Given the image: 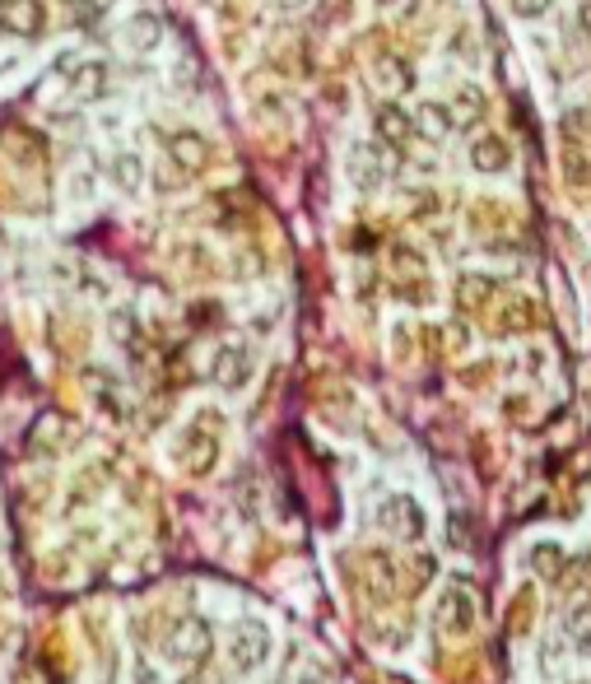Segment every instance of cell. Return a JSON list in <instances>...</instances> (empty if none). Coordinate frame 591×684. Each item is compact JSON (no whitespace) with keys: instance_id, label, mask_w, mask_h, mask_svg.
Wrapping results in <instances>:
<instances>
[{"instance_id":"cell-4","label":"cell","mask_w":591,"mask_h":684,"mask_svg":"<svg viewBox=\"0 0 591 684\" xmlns=\"http://www.w3.org/2000/svg\"><path fill=\"white\" fill-rule=\"evenodd\" d=\"M471 168L475 173H508L512 168V145L503 140V135H480L471 145Z\"/></svg>"},{"instance_id":"cell-9","label":"cell","mask_w":591,"mask_h":684,"mask_svg":"<svg viewBox=\"0 0 591 684\" xmlns=\"http://www.w3.org/2000/svg\"><path fill=\"white\" fill-rule=\"evenodd\" d=\"M377 84H387L391 94H405V89L415 84V75H410V66H405L401 56L382 52V56H377Z\"/></svg>"},{"instance_id":"cell-3","label":"cell","mask_w":591,"mask_h":684,"mask_svg":"<svg viewBox=\"0 0 591 684\" xmlns=\"http://www.w3.org/2000/svg\"><path fill=\"white\" fill-rule=\"evenodd\" d=\"M168 159L182 168V173H201L205 163H210V140L205 135H196V131H177V135H168Z\"/></svg>"},{"instance_id":"cell-13","label":"cell","mask_w":591,"mask_h":684,"mask_svg":"<svg viewBox=\"0 0 591 684\" xmlns=\"http://www.w3.org/2000/svg\"><path fill=\"white\" fill-rule=\"evenodd\" d=\"M517 19H545L554 10V0H508Z\"/></svg>"},{"instance_id":"cell-11","label":"cell","mask_w":591,"mask_h":684,"mask_svg":"<svg viewBox=\"0 0 591 684\" xmlns=\"http://www.w3.org/2000/svg\"><path fill=\"white\" fill-rule=\"evenodd\" d=\"M112 177H117L121 191H140L145 168H140V159H135V154H117V159H112Z\"/></svg>"},{"instance_id":"cell-2","label":"cell","mask_w":591,"mask_h":684,"mask_svg":"<svg viewBox=\"0 0 591 684\" xmlns=\"http://www.w3.org/2000/svg\"><path fill=\"white\" fill-rule=\"evenodd\" d=\"M373 126H377V140H382L387 149H405L410 140H415V117H410L405 108H396V103H382Z\"/></svg>"},{"instance_id":"cell-12","label":"cell","mask_w":591,"mask_h":684,"mask_svg":"<svg viewBox=\"0 0 591 684\" xmlns=\"http://www.w3.org/2000/svg\"><path fill=\"white\" fill-rule=\"evenodd\" d=\"M242 377H247V349H224V354H219V382H224V387H238Z\"/></svg>"},{"instance_id":"cell-15","label":"cell","mask_w":591,"mask_h":684,"mask_svg":"<svg viewBox=\"0 0 591 684\" xmlns=\"http://www.w3.org/2000/svg\"><path fill=\"white\" fill-rule=\"evenodd\" d=\"M578 28L591 38V0H578Z\"/></svg>"},{"instance_id":"cell-14","label":"cell","mask_w":591,"mask_h":684,"mask_svg":"<svg viewBox=\"0 0 591 684\" xmlns=\"http://www.w3.org/2000/svg\"><path fill=\"white\" fill-rule=\"evenodd\" d=\"M377 10H382V14H396V19H405V14L415 10V0H377Z\"/></svg>"},{"instance_id":"cell-5","label":"cell","mask_w":591,"mask_h":684,"mask_svg":"<svg viewBox=\"0 0 591 684\" xmlns=\"http://www.w3.org/2000/svg\"><path fill=\"white\" fill-rule=\"evenodd\" d=\"M0 24L10 33H42L47 14H42L38 0H0Z\"/></svg>"},{"instance_id":"cell-10","label":"cell","mask_w":591,"mask_h":684,"mask_svg":"<svg viewBox=\"0 0 591 684\" xmlns=\"http://www.w3.org/2000/svg\"><path fill=\"white\" fill-rule=\"evenodd\" d=\"M452 117H457V126H475L484 117V94L475 84H461L457 94H452Z\"/></svg>"},{"instance_id":"cell-6","label":"cell","mask_w":591,"mask_h":684,"mask_svg":"<svg viewBox=\"0 0 591 684\" xmlns=\"http://www.w3.org/2000/svg\"><path fill=\"white\" fill-rule=\"evenodd\" d=\"M457 131V117H452V108L447 103H419L415 112V135H424V140H447V135Z\"/></svg>"},{"instance_id":"cell-7","label":"cell","mask_w":591,"mask_h":684,"mask_svg":"<svg viewBox=\"0 0 591 684\" xmlns=\"http://www.w3.org/2000/svg\"><path fill=\"white\" fill-rule=\"evenodd\" d=\"M159 38H163V24L154 14H135L131 24H126V47H131V52H154Z\"/></svg>"},{"instance_id":"cell-17","label":"cell","mask_w":591,"mask_h":684,"mask_svg":"<svg viewBox=\"0 0 591 684\" xmlns=\"http://www.w3.org/2000/svg\"><path fill=\"white\" fill-rule=\"evenodd\" d=\"M284 5H303V0H284Z\"/></svg>"},{"instance_id":"cell-16","label":"cell","mask_w":591,"mask_h":684,"mask_svg":"<svg viewBox=\"0 0 591 684\" xmlns=\"http://www.w3.org/2000/svg\"><path fill=\"white\" fill-rule=\"evenodd\" d=\"M80 5H84V10H89V14H103V10H108V5H112V0H80Z\"/></svg>"},{"instance_id":"cell-8","label":"cell","mask_w":591,"mask_h":684,"mask_svg":"<svg viewBox=\"0 0 591 684\" xmlns=\"http://www.w3.org/2000/svg\"><path fill=\"white\" fill-rule=\"evenodd\" d=\"M103 89H108V66H103V61H84V66L75 70V80H70V94L84 98V103L98 98Z\"/></svg>"},{"instance_id":"cell-1","label":"cell","mask_w":591,"mask_h":684,"mask_svg":"<svg viewBox=\"0 0 591 684\" xmlns=\"http://www.w3.org/2000/svg\"><path fill=\"white\" fill-rule=\"evenodd\" d=\"M345 173H350V182L359 191H377L387 182V154H382V145H354L350 159H345Z\"/></svg>"}]
</instances>
